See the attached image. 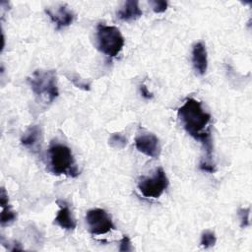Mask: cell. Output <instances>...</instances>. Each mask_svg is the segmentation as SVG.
Instances as JSON below:
<instances>
[{
    "instance_id": "obj_11",
    "label": "cell",
    "mask_w": 252,
    "mask_h": 252,
    "mask_svg": "<svg viewBox=\"0 0 252 252\" xmlns=\"http://www.w3.org/2000/svg\"><path fill=\"white\" fill-rule=\"evenodd\" d=\"M192 63L193 67L199 75H204L208 68L207 49L203 42H197L192 48Z\"/></svg>"
},
{
    "instance_id": "obj_1",
    "label": "cell",
    "mask_w": 252,
    "mask_h": 252,
    "mask_svg": "<svg viewBox=\"0 0 252 252\" xmlns=\"http://www.w3.org/2000/svg\"><path fill=\"white\" fill-rule=\"evenodd\" d=\"M177 116L185 131L202 144L205 157L202 162H213V142L211 137V115L204 110L202 103L194 98H187L178 108Z\"/></svg>"
},
{
    "instance_id": "obj_18",
    "label": "cell",
    "mask_w": 252,
    "mask_h": 252,
    "mask_svg": "<svg viewBox=\"0 0 252 252\" xmlns=\"http://www.w3.org/2000/svg\"><path fill=\"white\" fill-rule=\"evenodd\" d=\"M132 248V244L131 241L129 239V237L127 235H124L122 237V239L120 240V246H119V250L121 252H127V251H131Z\"/></svg>"
},
{
    "instance_id": "obj_19",
    "label": "cell",
    "mask_w": 252,
    "mask_h": 252,
    "mask_svg": "<svg viewBox=\"0 0 252 252\" xmlns=\"http://www.w3.org/2000/svg\"><path fill=\"white\" fill-rule=\"evenodd\" d=\"M69 80L77 87V88H80V89H83L85 91H89L90 90V85L81 81V79L79 78H74V77H69Z\"/></svg>"
},
{
    "instance_id": "obj_13",
    "label": "cell",
    "mask_w": 252,
    "mask_h": 252,
    "mask_svg": "<svg viewBox=\"0 0 252 252\" xmlns=\"http://www.w3.org/2000/svg\"><path fill=\"white\" fill-rule=\"evenodd\" d=\"M16 218H17V214L10 208L9 205L2 208L1 220H0L2 226H6V225L13 223L15 221Z\"/></svg>"
},
{
    "instance_id": "obj_21",
    "label": "cell",
    "mask_w": 252,
    "mask_h": 252,
    "mask_svg": "<svg viewBox=\"0 0 252 252\" xmlns=\"http://www.w3.org/2000/svg\"><path fill=\"white\" fill-rule=\"evenodd\" d=\"M140 93H141L142 96L145 97V98H147V99H151V98H153V96H154L153 93H151L145 85H141V86H140Z\"/></svg>"
},
{
    "instance_id": "obj_9",
    "label": "cell",
    "mask_w": 252,
    "mask_h": 252,
    "mask_svg": "<svg viewBox=\"0 0 252 252\" xmlns=\"http://www.w3.org/2000/svg\"><path fill=\"white\" fill-rule=\"evenodd\" d=\"M42 142V130L39 125L30 126L21 138V144L32 153L40 151Z\"/></svg>"
},
{
    "instance_id": "obj_3",
    "label": "cell",
    "mask_w": 252,
    "mask_h": 252,
    "mask_svg": "<svg viewBox=\"0 0 252 252\" xmlns=\"http://www.w3.org/2000/svg\"><path fill=\"white\" fill-rule=\"evenodd\" d=\"M28 82L36 98L45 103H51L59 94L55 70H35Z\"/></svg>"
},
{
    "instance_id": "obj_15",
    "label": "cell",
    "mask_w": 252,
    "mask_h": 252,
    "mask_svg": "<svg viewBox=\"0 0 252 252\" xmlns=\"http://www.w3.org/2000/svg\"><path fill=\"white\" fill-rule=\"evenodd\" d=\"M216 241H217V237L213 231L211 230L203 231L201 235V241H200L201 246H203L204 248H210L216 244Z\"/></svg>"
},
{
    "instance_id": "obj_20",
    "label": "cell",
    "mask_w": 252,
    "mask_h": 252,
    "mask_svg": "<svg viewBox=\"0 0 252 252\" xmlns=\"http://www.w3.org/2000/svg\"><path fill=\"white\" fill-rule=\"evenodd\" d=\"M0 204H1V207H2V208L9 205L8 194L6 193V191H5V189H4L3 187L1 188V193H0Z\"/></svg>"
},
{
    "instance_id": "obj_8",
    "label": "cell",
    "mask_w": 252,
    "mask_h": 252,
    "mask_svg": "<svg viewBox=\"0 0 252 252\" xmlns=\"http://www.w3.org/2000/svg\"><path fill=\"white\" fill-rule=\"evenodd\" d=\"M45 13L48 15L50 20L55 24L57 29L70 26L73 23L75 17L74 13L66 5L47 8L45 9Z\"/></svg>"
},
{
    "instance_id": "obj_14",
    "label": "cell",
    "mask_w": 252,
    "mask_h": 252,
    "mask_svg": "<svg viewBox=\"0 0 252 252\" xmlns=\"http://www.w3.org/2000/svg\"><path fill=\"white\" fill-rule=\"evenodd\" d=\"M108 144L114 149H123L127 145V139L119 133H114L110 135L108 139Z\"/></svg>"
},
{
    "instance_id": "obj_17",
    "label": "cell",
    "mask_w": 252,
    "mask_h": 252,
    "mask_svg": "<svg viewBox=\"0 0 252 252\" xmlns=\"http://www.w3.org/2000/svg\"><path fill=\"white\" fill-rule=\"evenodd\" d=\"M150 4L152 5V8L155 13H163L168 7V3L166 1H162V0L150 1Z\"/></svg>"
},
{
    "instance_id": "obj_4",
    "label": "cell",
    "mask_w": 252,
    "mask_h": 252,
    "mask_svg": "<svg viewBox=\"0 0 252 252\" xmlns=\"http://www.w3.org/2000/svg\"><path fill=\"white\" fill-rule=\"evenodd\" d=\"M124 46V37L120 31L113 26L98 24L96 27V47L109 56H116Z\"/></svg>"
},
{
    "instance_id": "obj_10",
    "label": "cell",
    "mask_w": 252,
    "mask_h": 252,
    "mask_svg": "<svg viewBox=\"0 0 252 252\" xmlns=\"http://www.w3.org/2000/svg\"><path fill=\"white\" fill-rule=\"evenodd\" d=\"M56 203L59 207V211L54 219V223L66 230L75 229L77 225L76 220L72 215V212L70 210L68 203L63 200H57Z\"/></svg>"
},
{
    "instance_id": "obj_5",
    "label": "cell",
    "mask_w": 252,
    "mask_h": 252,
    "mask_svg": "<svg viewBox=\"0 0 252 252\" xmlns=\"http://www.w3.org/2000/svg\"><path fill=\"white\" fill-rule=\"evenodd\" d=\"M168 178L162 167H158L151 176H142L138 181L139 191L147 198H158L168 186Z\"/></svg>"
},
{
    "instance_id": "obj_6",
    "label": "cell",
    "mask_w": 252,
    "mask_h": 252,
    "mask_svg": "<svg viewBox=\"0 0 252 252\" xmlns=\"http://www.w3.org/2000/svg\"><path fill=\"white\" fill-rule=\"evenodd\" d=\"M86 221L89 231L93 235L105 234L110 230L115 229V225L110 216L103 209L95 208L88 211L86 215Z\"/></svg>"
},
{
    "instance_id": "obj_7",
    "label": "cell",
    "mask_w": 252,
    "mask_h": 252,
    "mask_svg": "<svg viewBox=\"0 0 252 252\" xmlns=\"http://www.w3.org/2000/svg\"><path fill=\"white\" fill-rule=\"evenodd\" d=\"M135 146L140 153L150 158H158L160 155L159 140L153 133L138 135L135 138Z\"/></svg>"
},
{
    "instance_id": "obj_16",
    "label": "cell",
    "mask_w": 252,
    "mask_h": 252,
    "mask_svg": "<svg viewBox=\"0 0 252 252\" xmlns=\"http://www.w3.org/2000/svg\"><path fill=\"white\" fill-rule=\"evenodd\" d=\"M249 215H250V208H240L238 210V217L240 220L241 227H246L250 224Z\"/></svg>"
},
{
    "instance_id": "obj_12",
    "label": "cell",
    "mask_w": 252,
    "mask_h": 252,
    "mask_svg": "<svg viewBox=\"0 0 252 252\" xmlns=\"http://www.w3.org/2000/svg\"><path fill=\"white\" fill-rule=\"evenodd\" d=\"M117 18L121 21H133L140 18L143 15L142 10L139 7V2L134 0L126 1L123 6L117 12Z\"/></svg>"
},
{
    "instance_id": "obj_2",
    "label": "cell",
    "mask_w": 252,
    "mask_h": 252,
    "mask_svg": "<svg viewBox=\"0 0 252 252\" xmlns=\"http://www.w3.org/2000/svg\"><path fill=\"white\" fill-rule=\"evenodd\" d=\"M49 170L55 175L77 177L79 170L69 147L61 143H51L48 148Z\"/></svg>"
}]
</instances>
